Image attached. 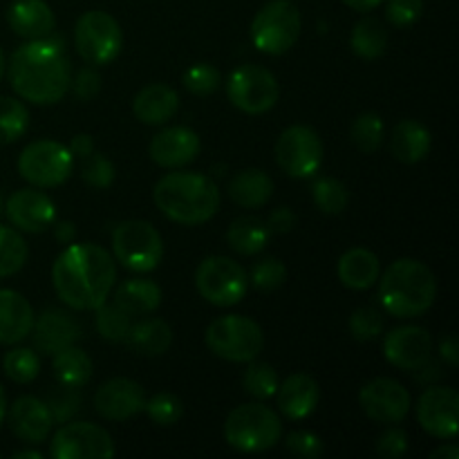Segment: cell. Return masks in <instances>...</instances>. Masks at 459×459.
Returning <instances> with one entry per match:
<instances>
[{
  "instance_id": "6da1fadb",
  "label": "cell",
  "mask_w": 459,
  "mask_h": 459,
  "mask_svg": "<svg viewBox=\"0 0 459 459\" xmlns=\"http://www.w3.org/2000/svg\"><path fill=\"white\" fill-rule=\"evenodd\" d=\"M117 282V260L94 242H70L52 264L58 299L76 312H94L110 299Z\"/></svg>"
},
{
  "instance_id": "7a4b0ae2",
  "label": "cell",
  "mask_w": 459,
  "mask_h": 459,
  "mask_svg": "<svg viewBox=\"0 0 459 459\" xmlns=\"http://www.w3.org/2000/svg\"><path fill=\"white\" fill-rule=\"evenodd\" d=\"M7 76L22 101L54 106L70 92L72 63L61 40L49 34L16 48L9 58Z\"/></svg>"
},
{
  "instance_id": "3957f363",
  "label": "cell",
  "mask_w": 459,
  "mask_h": 459,
  "mask_svg": "<svg viewBox=\"0 0 459 459\" xmlns=\"http://www.w3.org/2000/svg\"><path fill=\"white\" fill-rule=\"evenodd\" d=\"M152 200L166 218L184 227L209 222L222 204L218 184L209 175L191 170L164 175L152 188Z\"/></svg>"
},
{
  "instance_id": "277c9868",
  "label": "cell",
  "mask_w": 459,
  "mask_h": 459,
  "mask_svg": "<svg viewBox=\"0 0 459 459\" xmlns=\"http://www.w3.org/2000/svg\"><path fill=\"white\" fill-rule=\"evenodd\" d=\"M379 300L384 312L394 318H417L433 307L437 281L426 263L399 258L379 276Z\"/></svg>"
},
{
  "instance_id": "5b68a950",
  "label": "cell",
  "mask_w": 459,
  "mask_h": 459,
  "mask_svg": "<svg viewBox=\"0 0 459 459\" xmlns=\"http://www.w3.org/2000/svg\"><path fill=\"white\" fill-rule=\"evenodd\" d=\"M281 437V417L263 402L233 408L224 421V439L238 453H264L276 446Z\"/></svg>"
},
{
  "instance_id": "8992f818",
  "label": "cell",
  "mask_w": 459,
  "mask_h": 459,
  "mask_svg": "<svg viewBox=\"0 0 459 459\" xmlns=\"http://www.w3.org/2000/svg\"><path fill=\"white\" fill-rule=\"evenodd\" d=\"M303 30V16L291 0H269L251 21V43L258 52L281 56L290 52Z\"/></svg>"
},
{
  "instance_id": "52a82bcc",
  "label": "cell",
  "mask_w": 459,
  "mask_h": 459,
  "mask_svg": "<svg viewBox=\"0 0 459 459\" xmlns=\"http://www.w3.org/2000/svg\"><path fill=\"white\" fill-rule=\"evenodd\" d=\"M206 345L218 359L229 363H249L258 359L264 348L263 327L242 314L220 316L206 327Z\"/></svg>"
},
{
  "instance_id": "ba28073f",
  "label": "cell",
  "mask_w": 459,
  "mask_h": 459,
  "mask_svg": "<svg viewBox=\"0 0 459 459\" xmlns=\"http://www.w3.org/2000/svg\"><path fill=\"white\" fill-rule=\"evenodd\" d=\"M112 258L134 273H148L164 258V240L146 220H124L112 231Z\"/></svg>"
},
{
  "instance_id": "9c48e42d",
  "label": "cell",
  "mask_w": 459,
  "mask_h": 459,
  "mask_svg": "<svg viewBox=\"0 0 459 459\" xmlns=\"http://www.w3.org/2000/svg\"><path fill=\"white\" fill-rule=\"evenodd\" d=\"M74 48L88 65H110L124 48V31L119 21L101 9L85 12L74 25Z\"/></svg>"
},
{
  "instance_id": "30bf717a",
  "label": "cell",
  "mask_w": 459,
  "mask_h": 459,
  "mask_svg": "<svg viewBox=\"0 0 459 459\" xmlns=\"http://www.w3.org/2000/svg\"><path fill=\"white\" fill-rule=\"evenodd\" d=\"M74 157L70 148L54 139H39L22 148L18 157V173L36 188H56L70 179Z\"/></svg>"
},
{
  "instance_id": "8fae6325",
  "label": "cell",
  "mask_w": 459,
  "mask_h": 459,
  "mask_svg": "<svg viewBox=\"0 0 459 459\" xmlns=\"http://www.w3.org/2000/svg\"><path fill=\"white\" fill-rule=\"evenodd\" d=\"M195 287L206 303L215 307H231L245 299L249 278L245 267L227 255H209L195 272Z\"/></svg>"
},
{
  "instance_id": "7c38bea8",
  "label": "cell",
  "mask_w": 459,
  "mask_h": 459,
  "mask_svg": "<svg viewBox=\"0 0 459 459\" xmlns=\"http://www.w3.org/2000/svg\"><path fill=\"white\" fill-rule=\"evenodd\" d=\"M227 97L245 115H264L281 99V85L267 67L247 63L227 76Z\"/></svg>"
},
{
  "instance_id": "4fadbf2b",
  "label": "cell",
  "mask_w": 459,
  "mask_h": 459,
  "mask_svg": "<svg viewBox=\"0 0 459 459\" xmlns=\"http://www.w3.org/2000/svg\"><path fill=\"white\" fill-rule=\"evenodd\" d=\"M273 152H276V164L281 166L282 173L296 179H307L321 170L325 148L316 130L296 124L282 130Z\"/></svg>"
},
{
  "instance_id": "5bb4252c",
  "label": "cell",
  "mask_w": 459,
  "mask_h": 459,
  "mask_svg": "<svg viewBox=\"0 0 459 459\" xmlns=\"http://www.w3.org/2000/svg\"><path fill=\"white\" fill-rule=\"evenodd\" d=\"M52 459H110L115 457V442L110 433L92 421L63 424L49 439Z\"/></svg>"
},
{
  "instance_id": "9a60e30c",
  "label": "cell",
  "mask_w": 459,
  "mask_h": 459,
  "mask_svg": "<svg viewBox=\"0 0 459 459\" xmlns=\"http://www.w3.org/2000/svg\"><path fill=\"white\" fill-rule=\"evenodd\" d=\"M359 403L366 417L377 424H402L411 412V393L399 381L388 377H377L368 381L359 393Z\"/></svg>"
},
{
  "instance_id": "2e32d148",
  "label": "cell",
  "mask_w": 459,
  "mask_h": 459,
  "mask_svg": "<svg viewBox=\"0 0 459 459\" xmlns=\"http://www.w3.org/2000/svg\"><path fill=\"white\" fill-rule=\"evenodd\" d=\"M417 421L430 435L448 442L459 430V394L455 388L433 385L420 397L415 406Z\"/></svg>"
},
{
  "instance_id": "e0dca14e",
  "label": "cell",
  "mask_w": 459,
  "mask_h": 459,
  "mask_svg": "<svg viewBox=\"0 0 459 459\" xmlns=\"http://www.w3.org/2000/svg\"><path fill=\"white\" fill-rule=\"evenodd\" d=\"M4 215L22 233H43L56 220V204L39 188H21L4 202Z\"/></svg>"
},
{
  "instance_id": "ac0fdd59",
  "label": "cell",
  "mask_w": 459,
  "mask_h": 459,
  "mask_svg": "<svg viewBox=\"0 0 459 459\" xmlns=\"http://www.w3.org/2000/svg\"><path fill=\"white\" fill-rule=\"evenodd\" d=\"M384 357L397 370L417 372L433 357L430 332L420 325L394 327L384 339Z\"/></svg>"
},
{
  "instance_id": "d6986e66",
  "label": "cell",
  "mask_w": 459,
  "mask_h": 459,
  "mask_svg": "<svg viewBox=\"0 0 459 459\" xmlns=\"http://www.w3.org/2000/svg\"><path fill=\"white\" fill-rule=\"evenodd\" d=\"M146 393L142 385L126 377L108 379L94 393V411L106 421H128L143 412Z\"/></svg>"
},
{
  "instance_id": "ffe728a7",
  "label": "cell",
  "mask_w": 459,
  "mask_h": 459,
  "mask_svg": "<svg viewBox=\"0 0 459 459\" xmlns=\"http://www.w3.org/2000/svg\"><path fill=\"white\" fill-rule=\"evenodd\" d=\"M9 429L27 446H40L49 439L54 426V415L48 403L39 397H18L12 406H7Z\"/></svg>"
},
{
  "instance_id": "44dd1931",
  "label": "cell",
  "mask_w": 459,
  "mask_h": 459,
  "mask_svg": "<svg viewBox=\"0 0 459 459\" xmlns=\"http://www.w3.org/2000/svg\"><path fill=\"white\" fill-rule=\"evenodd\" d=\"M200 151V134L186 126H169L148 143V157L161 169H182L195 161Z\"/></svg>"
},
{
  "instance_id": "7402d4cb",
  "label": "cell",
  "mask_w": 459,
  "mask_h": 459,
  "mask_svg": "<svg viewBox=\"0 0 459 459\" xmlns=\"http://www.w3.org/2000/svg\"><path fill=\"white\" fill-rule=\"evenodd\" d=\"M30 336L34 341L36 352L52 357L58 350L74 345L81 339V327L67 312L49 307L39 318H34Z\"/></svg>"
},
{
  "instance_id": "603a6c76",
  "label": "cell",
  "mask_w": 459,
  "mask_h": 459,
  "mask_svg": "<svg viewBox=\"0 0 459 459\" xmlns=\"http://www.w3.org/2000/svg\"><path fill=\"white\" fill-rule=\"evenodd\" d=\"M276 406L282 417L291 421H303L316 411L318 399H321V390L314 377L305 375V372H296V375L287 377L282 384H278L276 390Z\"/></svg>"
},
{
  "instance_id": "cb8c5ba5",
  "label": "cell",
  "mask_w": 459,
  "mask_h": 459,
  "mask_svg": "<svg viewBox=\"0 0 459 459\" xmlns=\"http://www.w3.org/2000/svg\"><path fill=\"white\" fill-rule=\"evenodd\" d=\"M7 22L13 34L36 40L54 34L56 16L45 0H13L7 9Z\"/></svg>"
},
{
  "instance_id": "d4e9b609",
  "label": "cell",
  "mask_w": 459,
  "mask_h": 459,
  "mask_svg": "<svg viewBox=\"0 0 459 459\" xmlns=\"http://www.w3.org/2000/svg\"><path fill=\"white\" fill-rule=\"evenodd\" d=\"M34 307L22 294L0 290V345H18L31 334Z\"/></svg>"
},
{
  "instance_id": "484cf974",
  "label": "cell",
  "mask_w": 459,
  "mask_h": 459,
  "mask_svg": "<svg viewBox=\"0 0 459 459\" xmlns=\"http://www.w3.org/2000/svg\"><path fill=\"white\" fill-rule=\"evenodd\" d=\"M179 110V94L166 83H148L134 94L133 112L142 124L161 126Z\"/></svg>"
},
{
  "instance_id": "4316f807",
  "label": "cell",
  "mask_w": 459,
  "mask_h": 459,
  "mask_svg": "<svg viewBox=\"0 0 459 459\" xmlns=\"http://www.w3.org/2000/svg\"><path fill=\"white\" fill-rule=\"evenodd\" d=\"M112 303L130 318L148 316L161 305V287L151 278H128L112 290Z\"/></svg>"
},
{
  "instance_id": "83f0119b",
  "label": "cell",
  "mask_w": 459,
  "mask_h": 459,
  "mask_svg": "<svg viewBox=\"0 0 459 459\" xmlns=\"http://www.w3.org/2000/svg\"><path fill=\"white\" fill-rule=\"evenodd\" d=\"M336 273H339V281L343 282V287L354 291H366L379 281L381 263L370 249L354 247V249H348L341 255L339 264H336Z\"/></svg>"
},
{
  "instance_id": "f1b7e54d",
  "label": "cell",
  "mask_w": 459,
  "mask_h": 459,
  "mask_svg": "<svg viewBox=\"0 0 459 459\" xmlns=\"http://www.w3.org/2000/svg\"><path fill=\"white\" fill-rule=\"evenodd\" d=\"M433 146L430 130L417 119L399 121L390 134V152L402 164H417L426 160Z\"/></svg>"
},
{
  "instance_id": "f546056e",
  "label": "cell",
  "mask_w": 459,
  "mask_h": 459,
  "mask_svg": "<svg viewBox=\"0 0 459 459\" xmlns=\"http://www.w3.org/2000/svg\"><path fill=\"white\" fill-rule=\"evenodd\" d=\"M229 197L242 209H260L273 195V179L260 169L238 170L227 186Z\"/></svg>"
},
{
  "instance_id": "4dcf8cb0",
  "label": "cell",
  "mask_w": 459,
  "mask_h": 459,
  "mask_svg": "<svg viewBox=\"0 0 459 459\" xmlns=\"http://www.w3.org/2000/svg\"><path fill=\"white\" fill-rule=\"evenodd\" d=\"M124 343L142 357H161L173 345V330L161 318H143V321L130 325Z\"/></svg>"
},
{
  "instance_id": "1f68e13d",
  "label": "cell",
  "mask_w": 459,
  "mask_h": 459,
  "mask_svg": "<svg viewBox=\"0 0 459 459\" xmlns=\"http://www.w3.org/2000/svg\"><path fill=\"white\" fill-rule=\"evenodd\" d=\"M52 370L58 385L79 390L92 379L94 363L90 359V354L74 343L58 350L56 354H52Z\"/></svg>"
},
{
  "instance_id": "d6a6232c",
  "label": "cell",
  "mask_w": 459,
  "mask_h": 459,
  "mask_svg": "<svg viewBox=\"0 0 459 459\" xmlns=\"http://www.w3.org/2000/svg\"><path fill=\"white\" fill-rule=\"evenodd\" d=\"M269 229L255 215H242L233 220L231 227L227 229V245L240 255H255L263 254V249L269 242Z\"/></svg>"
},
{
  "instance_id": "836d02e7",
  "label": "cell",
  "mask_w": 459,
  "mask_h": 459,
  "mask_svg": "<svg viewBox=\"0 0 459 459\" xmlns=\"http://www.w3.org/2000/svg\"><path fill=\"white\" fill-rule=\"evenodd\" d=\"M350 48L363 61H375L381 58L388 49V30L381 21L368 16L354 25L352 36H350Z\"/></svg>"
},
{
  "instance_id": "e575fe53",
  "label": "cell",
  "mask_w": 459,
  "mask_h": 459,
  "mask_svg": "<svg viewBox=\"0 0 459 459\" xmlns=\"http://www.w3.org/2000/svg\"><path fill=\"white\" fill-rule=\"evenodd\" d=\"M30 128V110L21 99L0 97V146L18 142Z\"/></svg>"
},
{
  "instance_id": "d590c367",
  "label": "cell",
  "mask_w": 459,
  "mask_h": 459,
  "mask_svg": "<svg viewBox=\"0 0 459 459\" xmlns=\"http://www.w3.org/2000/svg\"><path fill=\"white\" fill-rule=\"evenodd\" d=\"M27 255L30 249L18 229L0 224V278H9L21 272L27 263Z\"/></svg>"
},
{
  "instance_id": "8d00e7d4",
  "label": "cell",
  "mask_w": 459,
  "mask_h": 459,
  "mask_svg": "<svg viewBox=\"0 0 459 459\" xmlns=\"http://www.w3.org/2000/svg\"><path fill=\"white\" fill-rule=\"evenodd\" d=\"M278 384H281V379H278V372L272 363L255 361V359L247 363V370L242 375V385H245V390L254 399H258V402L272 399L276 394Z\"/></svg>"
},
{
  "instance_id": "74e56055",
  "label": "cell",
  "mask_w": 459,
  "mask_h": 459,
  "mask_svg": "<svg viewBox=\"0 0 459 459\" xmlns=\"http://www.w3.org/2000/svg\"><path fill=\"white\" fill-rule=\"evenodd\" d=\"M312 200L316 209L325 215H339L348 209L350 191L341 179L318 178L312 184Z\"/></svg>"
},
{
  "instance_id": "f35d334b",
  "label": "cell",
  "mask_w": 459,
  "mask_h": 459,
  "mask_svg": "<svg viewBox=\"0 0 459 459\" xmlns=\"http://www.w3.org/2000/svg\"><path fill=\"white\" fill-rule=\"evenodd\" d=\"M385 126L381 115L377 112H361L357 119L352 121V128H350V139H352L354 146L361 152L370 155V152H377L384 143Z\"/></svg>"
},
{
  "instance_id": "ab89813d",
  "label": "cell",
  "mask_w": 459,
  "mask_h": 459,
  "mask_svg": "<svg viewBox=\"0 0 459 459\" xmlns=\"http://www.w3.org/2000/svg\"><path fill=\"white\" fill-rule=\"evenodd\" d=\"M94 325L97 332L101 334V339L110 341V343H124L126 334H128L130 325H133V318L124 312L121 307H117L115 303H101L94 309Z\"/></svg>"
},
{
  "instance_id": "60d3db41",
  "label": "cell",
  "mask_w": 459,
  "mask_h": 459,
  "mask_svg": "<svg viewBox=\"0 0 459 459\" xmlns=\"http://www.w3.org/2000/svg\"><path fill=\"white\" fill-rule=\"evenodd\" d=\"M4 377L13 384H31L40 375V359L36 350L30 348H13L4 354L3 359Z\"/></svg>"
},
{
  "instance_id": "b9f144b4",
  "label": "cell",
  "mask_w": 459,
  "mask_h": 459,
  "mask_svg": "<svg viewBox=\"0 0 459 459\" xmlns=\"http://www.w3.org/2000/svg\"><path fill=\"white\" fill-rule=\"evenodd\" d=\"M143 412L148 415V420L155 426H161V429H169V426H175L184 415V403L178 394L173 393H157L155 397L146 399V406H143Z\"/></svg>"
},
{
  "instance_id": "7bdbcfd3",
  "label": "cell",
  "mask_w": 459,
  "mask_h": 459,
  "mask_svg": "<svg viewBox=\"0 0 459 459\" xmlns=\"http://www.w3.org/2000/svg\"><path fill=\"white\" fill-rule=\"evenodd\" d=\"M384 314L379 312L372 305H366V307L354 309L352 316L348 321V330L352 334L354 341L359 343H370V341H377L381 334H384Z\"/></svg>"
},
{
  "instance_id": "ee69618b",
  "label": "cell",
  "mask_w": 459,
  "mask_h": 459,
  "mask_svg": "<svg viewBox=\"0 0 459 459\" xmlns=\"http://www.w3.org/2000/svg\"><path fill=\"white\" fill-rule=\"evenodd\" d=\"M182 83L186 92L195 94V97H209L222 85V74L211 63H195L184 72Z\"/></svg>"
},
{
  "instance_id": "f6af8a7d",
  "label": "cell",
  "mask_w": 459,
  "mask_h": 459,
  "mask_svg": "<svg viewBox=\"0 0 459 459\" xmlns=\"http://www.w3.org/2000/svg\"><path fill=\"white\" fill-rule=\"evenodd\" d=\"M247 278L258 291H276L285 285L287 267L276 258H263L251 267Z\"/></svg>"
},
{
  "instance_id": "bcb514c9",
  "label": "cell",
  "mask_w": 459,
  "mask_h": 459,
  "mask_svg": "<svg viewBox=\"0 0 459 459\" xmlns=\"http://www.w3.org/2000/svg\"><path fill=\"white\" fill-rule=\"evenodd\" d=\"M81 179L92 188H110L115 182V164L101 152H92L90 157L81 160Z\"/></svg>"
},
{
  "instance_id": "7dc6e473",
  "label": "cell",
  "mask_w": 459,
  "mask_h": 459,
  "mask_svg": "<svg viewBox=\"0 0 459 459\" xmlns=\"http://www.w3.org/2000/svg\"><path fill=\"white\" fill-rule=\"evenodd\" d=\"M424 13V0H388L385 3V18L393 27L408 30L415 25Z\"/></svg>"
},
{
  "instance_id": "c3c4849f",
  "label": "cell",
  "mask_w": 459,
  "mask_h": 459,
  "mask_svg": "<svg viewBox=\"0 0 459 459\" xmlns=\"http://www.w3.org/2000/svg\"><path fill=\"white\" fill-rule=\"evenodd\" d=\"M285 446L291 455L303 459H318L325 453L323 439L318 435L309 433V430H294V433H290L285 439Z\"/></svg>"
},
{
  "instance_id": "681fc988",
  "label": "cell",
  "mask_w": 459,
  "mask_h": 459,
  "mask_svg": "<svg viewBox=\"0 0 459 459\" xmlns=\"http://www.w3.org/2000/svg\"><path fill=\"white\" fill-rule=\"evenodd\" d=\"M70 90L79 101H92L101 92V76L92 65L81 67L70 79Z\"/></svg>"
},
{
  "instance_id": "f907efd6",
  "label": "cell",
  "mask_w": 459,
  "mask_h": 459,
  "mask_svg": "<svg viewBox=\"0 0 459 459\" xmlns=\"http://www.w3.org/2000/svg\"><path fill=\"white\" fill-rule=\"evenodd\" d=\"M408 451V433L399 426L384 430L381 437L377 439V453L384 459H399Z\"/></svg>"
},
{
  "instance_id": "816d5d0a",
  "label": "cell",
  "mask_w": 459,
  "mask_h": 459,
  "mask_svg": "<svg viewBox=\"0 0 459 459\" xmlns=\"http://www.w3.org/2000/svg\"><path fill=\"white\" fill-rule=\"evenodd\" d=\"M269 233H278V236H285V233L294 231L296 227V213L290 209V206H278L269 213L267 222Z\"/></svg>"
},
{
  "instance_id": "f5cc1de1",
  "label": "cell",
  "mask_w": 459,
  "mask_h": 459,
  "mask_svg": "<svg viewBox=\"0 0 459 459\" xmlns=\"http://www.w3.org/2000/svg\"><path fill=\"white\" fill-rule=\"evenodd\" d=\"M67 148H70V152L74 160H85V157H90L94 152V137L88 133L74 134Z\"/></svg>"
},
{
  "instance_id": "db71d44e",
  "label": "cell",
  "mask_w": 459,
  "mask_h": 459,
  "mask_svg": "<svg viewBox=\"0 0 459 459\" xmlns=\"http://www.w3.org/2000/svg\"><path fill=\"white\" fill-rule=\"evenodd\" d=\"M439 359L446 361L448 366L455 368L459 363V343L455 334H446L442 341H439Z\"/></svg>"
},
{
  "instance_id": "11a10c76",
  "label": "cell",
  "mask_w": 459,
  "mask_h": 459,
  "mask_svg": "<svg viewBox=\"0 0 459 459\" xmlns=\"http://www.w3.org/2000/svg\"><path fill=\"white\" fill-rule=\"evenodd\" d=\"M54 236L61 245H70V242L76 240V227L72 222H58L54 227Z\"/></svg>"
},
{
  "instance_id": "9f6ffc18",
  "label": "cell",
  "mask_w": 459,
  "mask_h": 459,
  "mask_svg": "<svg viewBox=\"0 0 459 459\" xmlns=\"http://www.w3.org/2000/svg\"><path fill=\"white\" fill-rule=\"evenodd\" d=\"M459 457V446L453 439H448V444H442L439 448H435L430 453V459H457Z\"/></svg>"
},
{
  "instance_id": "6f0895ef",
  "label": "cell",
  "mask_w": 459,
  "mask_h": 459,
  "mask_svg": "<svg viewBox=\"0 0 459 459\" xmlns=\"http://www.w3.org/2000/svg\"><path fill=\"white\" fill-rule=\"evenodd\" d=\"M345 4H348L350 9H354V12H361V13H368L372 12V9L379 7L384 0H343Z\"/></svg>"
},
{
  "instance_id": "680465c9",
  "label": "cell",
  "mask_w": 459,
  "mask_h": 459,
  "mask_svg": "<svg viewBox=\"0 0 459 459\" xmlns=\"http://www.w3.org/2000/svg\"><path fill=\"white\" fill-rule=\"evenodd\" d=\"M13 459H43V453L40 451H31V448H27V451H18L12 455Z\"/></svg>"
},
{
  "instance_id": "91938a15",
  "label": "cell",
  "mask_w": 459,
  "mask_h": 459,
  "mask_svg": "<svg viewBox=\"0 0 459 459\" xmlns=\"http://www.w3.org/2000/svg\"><path fill=\"white\" fill-rule=\"evenodd\" d=\"M4 417H7V394H4L3 384H0V426L4 424Z\"/></svg>"
},
{
  "instance_id": "94428289",
  "label": "cell",
  "mask_w": 459,
  "mask_h": 459,
  "mask_svg": "<svg viewBox=\"0 0 459 459\" xmlns=\"http://www.w3.org/2000/svg\"><path fill=\"white\" fill-rule=\"evenodd\" d=\"M4 70H7V61H4V54H3V49H0V81H3Z\"/></svg>"
},
{
  "instance_id": "6125c7cd",
  "label": "cell",
  "mask_w": 459,
  "mask_h": 459,
  "mask_svg": "<svg viewBox=\"0 0 459 459\" xmlns=\"http://www.w3.org/2000/svg\"><path fill=\"white\" fill-rule=\"evenodd\" d=\"M4 211V202H3V195H0V213Z\"/></svg>"
}]
</instances>
